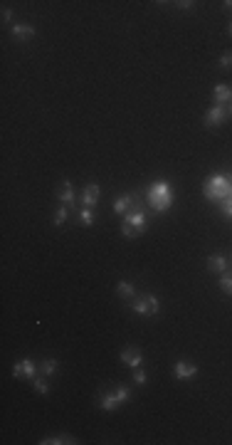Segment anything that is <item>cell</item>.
Returning <instances> with one entry per match:
<instances>
[{"mask_svg":"<svg viewBox=\"0 0 232 445\" xmlns=\"http://www.w3.org/2000/svg\"><path fill=\"white\" fill-rule=\"evenodd\" d=\"M42 445H59V443H77L74 438H69V435H64V438H45V440H40Z\"/></svg>","mask_w":232,"mask_h":445,"instance_id":"obj_18","label":"cell"},{"mask_svg":"<svg viewBox=\"0 0 232 445\" xmlns=\"http://www.w3.org/2000/svg\"><path fill=\"white\" fill-rule=\"evenodd\" d=\"M227 257L225 255H210L207 257V270L210 272H227Z\"/></svg>","mask_w":232,"mask_h":445,"instance_id":"obj_9","label":"cell"},{"mask_svg":"<svg viewBox=\"0 0 232 445\" xmlns=\"http://www.w3.org/2000/svg\"><path fill=\"white\" fill-rule=\"evenodd\" d=\"M178 8H183V10H188V8H195V3H190V0H180V3H175Z\"/></svg>","mask_w":232,"mask_h":445,"instance_id":"obj_27","label":"cell"},{"mask_svg":"<svg viewBox=\"0 0 232 445\" xmlns=\"http://www.w3.org/2000/svg\"><path fill=\"white\" fill-rule=\"evenodd\" d=\"M57 198H59V203H74V188H72V183L69 181H62V186H59V191H57Z\"/></svg>","mask_w":232,"mask_h":445,"instance_id":"obj_10","label":"cell"},{"mask_svg":"<svg viewBox=\"0 0 232 445\" xmlns=\"http://www.w3.org/2000/svg\"><path fill=\"white\" fill-rule=\"evenodd\" d=\"M134 208V196L131 193H124V196H119L114 201V210L116 213H129Z\"/></svg>","mask_w":232,"mask_h":445,"instance_id":"obj_12","label":"cell"},{"mask_svg":"<svg viewBox=\"0 0 232 445\" xmlns=\"http://www.w3.org/2000/svg\"><path fill=\"white\" fill-rule=\"evenodd\" d=\"M215 102L222 107V104H227V102H232V89L227 87V84H217L215 87Z\"/></svg>","mask_w":232,"mask_h":445,"instance_id":"obj_13","label":"cell"},{"mask_svg":"<svg viewBox=\"0 0 232 445\" xmlns=\"http://www.w3.org/2000/svg\"><path fill=\"white\" fill-rule=\"evenodd\" d=\"M220 67H222V69H232V52H225V55L220 57Z\"/></svg>","mask_w":232,"mask_h":445,"instance_id":"obj_24","label":"cell"},{"mask_svg":"<svg viewBox=\"0 0 232 445\" xmlns=\"http://www.w3.org/2000/svg\"><path fill=\"white\" fill-rule=\"evenodd\" d=\"M13 20V13H10V8H3V23H10Z\"/></svg>","mask_w":232,"mask_h":445,"instance_id":"obj_28","label":"cell"},{"mask_svg":"<svg viewBox=\"0 0 232 445\" xmlns=\"http://www.w3.org/2000/svg\"><path fill=\"white\" fill-rule=\"evenodd\" d=\"M99 406H101L104 411H116V408L121 406V401L116 398V393H114V391H111V393H104V396H101V401H99Z\"/></svg>","mask_w":232,"mask_h":445,"instance_id":"obj_14","label":"cell"},{"mask_svg":"<svg viewBox=\"0 0 232 445\" xmlns=\"http://www.w3.org/2000/svg\"><path fill=\"white\" fill-rule=\"evenodd\" d=\"M227 119V112H225V107H212L207 114H205V126H220L222 121Z\"/></svg>","mask_w":232,"mask_h":445,"instance_id":"obj_5","label":"cell"},{"mask_svg":"<svg viewBox=\"0 0 232 445\" xmlns=\"http://www.w3.org/2000/svg\"><path fill=\"white\" fill-rule=\"evenodd\" d=\"M114 393H116V398H119V401H121V403H126V401H129V398H131V391H129V388H126V386H119V388H116Z\"/></svg>","mask_w":232,"mask_h":445,"instance_id":"obj_20","label":"cell"},{"mask_svg":"<svg viewBox=\"0 0 232 445\" xmlns=\"http://www.w3.org/2000/svg\"><path fill=\"white\" fill-rule=\"evenodd\" d=\"M203 193L207 201H225V198H230V193H232L230 176H220V173H217V176L205 178Z\"/></svg>","mask_w":232,"mask_h":445,"instance_id":"obj_2","label":"cell"},{"mask_svg":"<svg viewBox=\"0 0 232 445\" xmlns=\"http://www.w3.org/2000/svg\"><path fill=\"white\" fill-rule=\"evenodd\" d=\"M146 198H148V206L153 208L156 213H166L168 208L173 206V191H171V186L166 181H156L148 188Z\"/></svg>","mask_w":232,"mask_h":445,"instance_id":"obj_1","label":"cell"},{"mask_svg":"<svg viewBox=\"0 0 232 445\" xmlns=\"http://www.w3.org/2000/svg\"><path fill=\"white\" fill-rule=\"evenodd\" d=\"M32 388H35L37 393H42V396L50 391V386H47V381H45V379H32Z\"/></svg>","mask_w":232,"mask_h":445,"instance_id":"obj_19","label":"cell"},{"mask_svg":"<svg viewBox=\"0 0 232 445\" xmlns=\"http://www.w3.org/2000/svg\"><path fill=\"white\" fill-rule=\"evenodd\" d=\"M57 361H55V359H45V361H42V374H45V376H52V374H55V371H57Z\"/></svg>","mask_w":232,"mask_h":445,"instance_id":"obj_17","label":"cell"},{"mask_svg":"<svg viewBox=\"0 0 232 445\" xmlns=\"http://www.w3.org/2000/svg\"><path fill=\"white\" fill-rule=\"evenodd\" d=\"M146 379H148V376H146V371H136V374H134V381H136L139 386H144Z\"/></svg>","mask_w":232,"mask_h":445,"instance_id":"obj_26","label":"cell"},{"mask_svg":"<svg viewBox=\"0 0 232 445\" xmlns=\"http://www.w3.org/2000/svg\"><path fill=\"white\" fill-rule=\"evenodd\" d=\"M198 374V366L195 364H190V361H178L175 364V379H193Z\"/></svg>","mask_w":232,"mask_h":445,"instance_id":"obj_6","label":"cell"},{"mask_svg":"<svg viewBox=\"0 0 232 445\" xmlns=\"http://www.w3.org/2000/svg\"><path fill=\"white\" fill-rule=\"evenodd\" d=\"M10 32H13V37H18V40H30V37H35V28H30V25H20V23H15L13 28H10Z\"/></svg>","mask_w":232,"mask_h":445,"instance_id":"obj_11","label":"cell"},{"mask_svg":"<svg viewBox=\"0 0 232 445\" xmlns=\"http://www.w3.org/2000/svg\"><path fill=\"white\" fill-rule=\"evenodd\" d=\"M227 30H230V35H232V23H230V28H227Z\"/></svg>","mask_w":232,"mask_h":445,"instance_id":"obj_30","label":"cell"},{"mask_svg":"<svg viewBox=\"0 0 232 445\" xmlns=\"http://www.w3.org/2000/svg\"><path fill=\"white\" fill-rule=\"evenodd\" d=\"M116 292H119V297H124V299H134V297H136V292H134V285H131V282H126V280H121V282H119Z\"/></svg>","mask_w":232,"mask_h":445,"instance_id":"obj_15","label":"cell"},{"mask_svg":"<svg viewBox=\"0 0 232 445\" xmlns=\"http://www.w3.org/2000/svg\"><path fill=\"white\" fill-rule=\"evenodd\" d=\"M99 183H89L87 188H84V193H82V206L84 208H91L96 201H99Z\"/></svg>","mask_w":232,"mask_h":445,"instance_id":"obj_7","label":"cell"},{"mask_svg":"<svg viewBox=\"0 0 232 445\" xmlns=\"http://www.w3.org/2000/svg\"><path fill=\"white\" fill-rule=\"evenodd\" d=\"M230 183H232V176H230ZM230 198H232V193H230Z\"/></svg>","mask_w":232,"mask_h":445,"instance_id":"obj_31","label":"cell"},{"mask_svg":"<svg viewBox=\"0 0 232 445\" xmlns=\"http://www.w3.org/2000/svg\"><path fill=\"white\" fill-rule=\"evenodd\" d=\"M230 112H232V102H230Z\"/></svg>","mask_w":232,"mask_h":445,"instance_id":"obj_32","label":"cell"},{"mask_svg":"<svg viewBox=\"0 0 232 445\" xmlns=\"http://www.w3.org/2000/svg\"><path fill=\"white\" fill-rule=\"evenodd\" d=\"M220 208H222V213L232 218V198H225V201H220Z\"/></svg>","mask_w":232,"mask_h":445,"instance_id":"obj_25","label":"cell"},{"mask_svg":"<svg viewBox=\"0 0 232 445\" xmlns=\"http://www.w3.org/2000/svg\"><path fill=\"white\" fill-rule=\"evenodd\" d=\"M121 361H124L126 366H131V369H139L141 361H144V356H141L139 349H124V351H121Z\"/></svg>","mask_w":232,"mask_h":445,"instance_id":"obj_8","label":"cell"},{"mask_svg":"<svg viewBox=\"0 0 232 445\" xmlns=\"http://www.w3.org/2000/svg\"><path fill=\"white\" fill-rule=\"evenodd\" d=\"M64 220H67V206H62L57 213H55V225H62Z\"/></svg>","mask_w":232,"mask_h":445,"instance_id":"obj_23","label":"cell"},{"mask_svg":"<svg viewBox=\"0 0 232 445\" xmlns=\"http://www.w3.org/2000/svg\"><path fill=\"white\" fill-rule=\"evenodd\" d=\"M158 307H161V302H158V297H156V295L134 297V302H131V309H134L136 314H144V317L156 314V312H158Z\"/></svg>","mask_w":232,"mask_h":445,"instance_id":"obj_3","label":"cell"},{"mask_svg":"<svg viewBox=\"0 0 232 445\" xmlns=\"http://www.w3.org/2000/svg\"><path fill=\"white\" fill-rule=\"evenodd\" d=\"M220 287H222L227 295H232V275H227V272L222 275V280H220Z\"/></svg>","mask_w":232,"mask_h":445,"instance_id":"obj_22","label":"cell"},{"mask_svg":"<svg viewBox=\"0 0 232 445\" xmlns=\"http://www.w3.org/2000/svg\"><path fill=\"white\" fill-rule=\"evenodd\" d=\"M20 364H23V376H25L28 381H32V379H35V361H32V359H23Z\"/></svg>","mask_w":232,"mask_h":445,"instance_id":"obj_16","label":"cell"},{"mask_svg":"<svg viewBox=\"0 0 232 445\" xmlns=\"http://www.w3.org/2000/svg\"><path fill=\"white\" fill-rule=\"evenodd\" d=\"M222 5H225V10H232V0H225Z\"/></svg>","mask_w":232,"mask_h":445,"instance_id":"obj_29","label":"cell"},{"mask_svg":"<svg viewBox=\"0 0 232 445\" xmlns=\"http://www.w3.org/2000/svg\"><path fill=\"white\" fill-rule=\"evenodd\" d=\"M124 223H126L129 228H134L136 233H144L146 230V213L141 208H131V210L124 215Z\"/></svg>","mask_w":232,"mask_h":445,"instance_id":"obj_4","label":"cell"},{"mask_svg":"<svg viewBox=\"0 0 232 445\" xmlns=\"http://www.w3.org/2000/svg\"><path fill=\"white\" fill-rule=\"evenodd\" d=\"M79 220H82V225H91V223H94V213H91V208H84V210L79 213Z\"/></svg>","mask_w":232,"mask_h":445,"instance_id":"obj_21","label":"cell"}]
</instances>
